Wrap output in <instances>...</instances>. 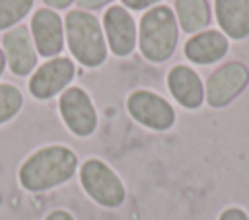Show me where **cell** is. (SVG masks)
<instances>
[{
	"instance_id": "1",
	"label": "cell",
	"mask_w": 249,
	"mask_h": 220,
	"mask_svg": "<svg viewBox=\"0 0 249 220\" xmlns=\"http://www.w3.org/2000/svg\"><path fill=\"white\" fill-rule=\"evenodd\" d=\"M78 167V156L68 146H45L33 152L19 167V185L25 191L41 193L66 183Z\"/></svg>"
},
{
	"instance_id": "2",
	"label": "cell",
	"mask_w": 249,
	"mask_h": 220,
	"mask_svg": "<svg viewBox=\"0 0 249 220\" xmlns=\"http://www.w3.org/2000/svg\"><path fill=\"white\" fill-rule=\"evenodd\" d=\"M64 37L80 64L95 68L107 58V43L97 18L86 10H70L64 19Z\"/></svg>"
},
{
	"instance_id": "3",
	"label": "cell",
	"mask_w": 249,
	"mask_h": 220,
	"mask_svg": "<svg viewBox=\"0 0 249 220\" xmlns=\"http://www.w3.org/2000/svg\"><path fill=\"white\" fill-rule=\"evenodd\" d=\"M179 41V23L169 6H154L140 19L138 45L150 62L167 60Z\"/></svg>"
},
{
	"instance_id": "4",
	"label": "cell",
	"mask_w": 249,
	"mask_h": 220,
	"mask_svg": "<svg viewBox=\"0 0 249 220\" xmlns=\"http://www.w3.org/2000/svg\"><path fill=\"white\" fill-rule=\"evenodd\" d=\"M80 183L88 197L105 208H117L124 202L126 191L121 177L99 158H89L82 164Z\"/></svg>"
},
{
	"instance_id": "5",
	"label": "cell",
	"mask_w": 249,
	"mask_h": 220,
	"mask_svg": "<svg viewBox=\"0 0 249 220\" xmlns=\"http://www.w3.org/2000/svg\"><path fill=\"white\" fill-rule=\"evenodd\" d=\"M249 84V70L243 62L231 60L216 68L204 86V101L214 107L222 109L230 105Z\"/></svg>"
},
{
	"instance_id": "6",
	"label": "cell",
	"mask_w": 249,
	"mask_h": 220,
	"mask_svg": "<svg viewBox=\"0 0 249 220\" xmlns=\"http://www.w3.org/2000/svg\"><path fill=\"white\" fill-rule=\"evenodd\" d=\"M126 109L134 121L152 130H167L175 123V109L171 103L150 90L132 92L126 99Z\"/></svg>"
},
{
	"instance_id": "7",
	"label": "cell",
	"mask_w": 249,
	"mask_h": 220,
	"mask_svg": "<svg viewBox=\"0 0 249 220\" xmlns=\"http://www.w3.org/2000/svg\"><path fill=\"white\" fill-rule=\"evenodd\" d=\"M60 115L76 136H89L97 127V113L93 107L91 97L86 93V90L74 86L62 92L58 99Z\"/></svg>"
},
{
	"instance_id": "8",
	"label": "cell",
	"mask_w": 249,
	"mask_h": 220,
	"mask_svg": "<svg viewBox=\"0 0 249 220\" xmlns=\"http://www.w3.org/2000/svg\"><path fill=\"white\" fill-rule=\"evenodd\" d=\"M74 72V62L68 56H54L33 72L29 80V92L37 99H49L72 82Z\"/></svg>"
},
{
	"instance_id": "9",
	"label": "cell",
	"mask_w": 249,
	"mask_h": 220,
	"mask_svg": "<svg viewBox=\"0 0 249 220\" xmlns=\"http://www.w3.org/2000/svg\"><path fill=\"white\" fill-rule=\"evenodd\" d=\"M103 31L109 49L117 56H126L136 47V23L123 6H111L103 14Z\"/></svg>"
},
{
	"instance_id": "10",
	"label": "cell",
	"mask_w": 249,
	"mask_h": 220,
	"mask_svg": "<svg viewBox=\"0 0 249 220\" xmlns=\"http://www.w3.org/2000/svg\"><path fill=\"white\" fill-rule=\"evenodd\" d=\"M31 35H33L37 53L43 56H56L64 47L62 19L51 8H41L33 14Z\"/></svg>"
},
{
	"instance_id": "11",
	"label": "cell",
	"mask_w": 249,
	"mask_h": 220,
	"mask_svg": "<svg viewBox=\"0 0 249 220\" xmlns=\"http://www.w3.org/2000/svg\"><path fill=\"white\" fill-rule=\"evenodd\" d=\"M2 43L10 70L16 76H27L37 64V53L31 43L29 29L25 25H16L4 35Z\"/></svg>"
},
{
	"instance_id": "12",
	"label": "cell",
	"mask_w": 249,
	"mask_h": 220,
	"mask_svg": "<svg viewBox=\"0 0 249 220\" xmlns=\"http://www.w3.org/2000/svg\"><path fill=\"white\" fill-rule=\"evenodd\" d=\"M167 88L185 109H198L204 101V84L191 66H173L167 74Z\"/></svg>"
},
{
	"instance_id": "13",
	"label": "cell",
	"mask_w": 249,
	"mask_h": 220,
	"mask_svg": "<svg viewBox=\"0 0 249 220\" xmlns=\"http://www.w3.org/2000/svg\"><path fill=\"white\" fill-rule=\"evenodd\" d=\"M230 49L228 37L218 29L195 33L185 43V56L195 64H212L226 56Z\"/></svg>"
},
{
	"instance_id": "14",
	"label": "cell",
	"mask_w": 249,
	"mask_h": 220,
	"mask_svg": "<svg viewBox=\"0 0 249 220\" xmlns=\"http://www.w3.org/2000/svg\"><path fill=\"white\" fill-rule=\"evenodd\" d=\"M214 14L226 37L235 41L249 37V0H214Z\"/></svg>"
},
{
	"instance_id": "15",
	"label": "cell",
	"mask_w": 249,
	"mask_h": 220,
	"mask_svg": "<svg viewBox=\"0 0 249 220\" xmlns=\"http://www.w3.org/2000/svg\"><path fill=\"white\" fill-rule=\"evenodd\" d=\"M175 18L185 33H200L210 23L208 0H175Z\"/></svg>"
},
{
	"instance_id": "16",
	"label": "cell",
	"mask_w": 249,
	"mask_h": 220,
	"mask_svg": "<svg viewBox=\"0 0 249 220\" xmlns=\"http://www.w3.org/2000/svg\"><path fill=\"white\" fill-rule=\"evenodd\" d=\"M23 105L21 92L12 84H0V125L19 113Z\"/></svg>"
},
{
	"instance_id": "17",
	"label": "cell",
	"mask_w": 249,
	"mask_h": 220,
	"mask_svg": "<svg viewBox=\"0 0 249 220\" xmlns=\"http://www.w3.org/2000/svg\"><path fill=\"white\" fill-rule=\"evenodd\" d=\"M33 6V0H0V29L19 21Z\"/></svg>"
},
{
	"instance_id": "18",
	"label": "cell",
	"mask_w": 249,
	"mask_h": 220,
	"mask_svg": "<svg viewBox=\"0 0 249 220\" xmlns=\"http://www.w3.org/2000/svg\"><path fill=\"white\" fill-rule=\"evenodd\" d=\"M218 220H249V214L239 206H228L220 212Z\"/></svg>"
},
{
	"instance_id": "19",
	"label": "cell",
	"mask_w": 249,
	"mask_h": 220,
	"mask_svg": "<svg viewBox=\"0 0 249 220\" xmlns=\"http://www.w3.org/2000/svg\"><path fill=\"white\" fill-rule=\"evenodd\" d=\"M158 2H161V0H123V4L130 10H144V8H150Z\"/></svg>"
},
{
	"instance_id": "20",
	"label": "cell",
	"mask_w": 249,
	"mask_h": 220,
	"mask_svg": "<svg viewBox=\"0 0 249 220\" xmlns=\"http://www.w3.org/2000/svg\"><path fill=\"white\" fill-rule=\"evenodd\" d=\"M76 2H78V10H97L113 0H76Z\"/></svg>"
},
{
	"instance_id": "21",
	"label": "cell",
	"mask_w": 249,
	"mask_h": 220,
	"mask_svg": "<svg viewBox=\"0 0 249 220\" xmlns=\"http://www.w3.org/2000/svg\"><path fill=\"white\" fill-rule=\"evenodd\" d=\"M45 220H76L68 210H64V208H56V210H51L47 216H45Z\"/></svg>"
},
{
	"instance_id": "22",
	"label": "cell",
	"mask_w": 249,
	"mask_h": 220,
	"mask_svg": "<svg viewBox=\"0 0 249 220\" xmlns=\"http://www.w3.org/2000/svg\"><path fill=\"white\" fill-rule=\"evenodd\" d=\"M47 6H51V8H56V10H60V8H66V6H70V2H74V0H43Z\"/></svg>"
},
{
	"instance_id": "23",
	"label": "cell",
	"mask_w": 249,
	"mask_h": 220,
	"mask_svg": "<svg viewBox=\"0 0 249 220\" xmlns=\"http://www.w3.org/2000/svg\"><path fill=\"white\" fill-rule=\"evenodd\" d=\"M4 66H6V55H4V51L0 49V76H2V72H4Z\"/></svg>"
}]
</instances>
